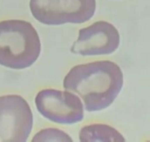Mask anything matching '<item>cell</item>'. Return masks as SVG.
Segmentation results:
<instances>
[{"mask_svg": "<svg viewBox=\"0 0 150 142\" xmlns=\"http://www.w3.org/2000/svg\"><path fill=\"white\" fill-rule=\"evenodd\" d=\"M123 85L122 69L111 60L75 65L64 79V90L76 93L89 112L109 107L121 93Z\"/></svg>", "mask_w": 150, "mask_h": 142, "instance_id": "1", "label": "cell"}, {"mask_svg": "<svg viewBox=\"0 0 150 142\" xmlns=\"http://www.w3.org/2000/svg\"><path fill=\"white\" fill-rule=\"evenodd\" d=\"M41 42L34 26L22 20L0 22V65L25 69L38 59Z\"/></svg>", "mask_w": 150, "mask_h": 142, "instance_id": "2", "label": "cell"}, {"mask_svg": "<svg viewBox=\"0 0 150 142\" xmlns=\"http://www.w3.org/2000/svg\"><path fill=\"white\" fill-rule=\"evenodd\" d=\"M29 9L39 23L46 25L84 23L93 18L96 0H30Z\"/></svg>", "mask_w": 150, "mask_h": 142, "instance_id": "3", "label": "cell"}, {"mask_svg": "<svg viewBox=\"0 0 150 142\" xmlns=\"http://www.w3.org/2000/svg\"><path fill=\"white\" fill-rule=\"evenodd\" d=\"M33 126L28 102L19 95L0 96V141L25 142Z\"/></svg>", "mask_w": 150, "mask_h": 142, "instance_id": "4", "label": "cell"}, {"mask_svg": "<svg viewBox=\"0 0 150 142\" xmlns=\"http://www.w3.org/2000/svg\"><path fill=\"white\" fill-rule=\"evenodd\" d=\"M35 105L42 116L57 124L73 125L84 118L81 98L67 90H42L35 96Z\"/></svg>", "mask_w": 150, "mask_h": 142, "instance_id": "5", "label": "cell"}, {"mask_svg": "<svg viewBox=\"0 0 150 142\" xmlns=\"http://www.w3.org/2000/svg\"><path fill=\"white\" fill-rule=\"evenodd\" d=\"M120 40L118 29L112 23L98 20L79 29L70 52L82 57L110 55L119 48Z\"/></svg>", "mask_w": 150, "mask_h": 142, "instance_id": "6", "label": "cell"}, {"mask_svg": "<svg viewBox=\"0 0 150 142\" xmlns=\"http://www.w3.org/2000/svg\"><path fill=\"white\" fill-rule=\"evenodd\" d=\"M79 140L82 142L126 141L121 132L105 124H91L84 126L79 131Z\"/></svg>", "mask_w": 150, "mask_h": 142, "instance_id": "7", "label": "cell"}, {"mask_svg": "<svg viewBox=\"0 0 150 142\" xmlns=\"http://www.w3.org/2000/svg\"><path fill=\"white\" fill-rule=\"evenodd\" d=\"M32 142H41V141H72L69 135L62 129H41L32 138Z\"/></svg>", "mask_w": 150, "mask_h": 142, "instance_id": "8", "label": "cell"}]
</instances>
